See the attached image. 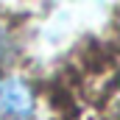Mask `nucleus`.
I'll return each instance as SVG.
<instances>
[{"mask_svg":"<svg viewBox=\"0 0 120 120\" xmlns=\"http://www.w3.org/2000/svg\"><path fill=\"white\" fill-rule=\"evenodd\" d=\"M36 109L34 90L22 78H0V120H31Z\"/></svg>","mask_w":120,"mask_h":120,"instance_id":"1","label":"nucleus"},{"mask_svg":"<svg viewBox=\"0 0 120 120\" xmlns=\"http://www.w3.org/2000/svg\"><path fill=\"white\" fill-rule=\"evenodd\" d=\"M14 53H17L14 36L8 34V28H3V25H0V67H6L8 61L14 59Z\"/></svg>","mask_w":120,"mask_h":120,"instance_id":"2","label":"nucleus"}]
</instances>
